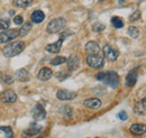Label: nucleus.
I'll return each mask as SVG.
<instances>
[{
    "instance_id": "f257e3e1",
    "label": "nucleus",
    "mask_w": 146,
    "mask_h": 138,
    "mask_svg": "<svg viewBox=\"0 0 146 138\" xmlns=\"http://www.w3.org/2000/svg\"><path fill=\"white\" fill-rule=\"evenodd\" d=\"M96 79L98 81H101L104 82L105 84L111 86V88H117L119 86V82H120V79H119V75L113 72V71H108V72H100L96 75Z\"/></svg>"
},
{
    "instance_id": "f03ea898",
    "label": "nucleus",
    "mask_w": 146,
    "mask_h": 138,
    "mask_svg": "<svg viewBox=\"0 0 146 138\" xmlns=\"http://www.w3.org/2000/svg\"><path fill=\"white\" fill-rule=\"evenodd\" d=\"M25 48V44L24 42H15V43H10L8 45H6V47L2 50V54L6 57H14L16 55H18L24 51Z\"/></svg>"
},
{
    "instance_id": "7ed1b4c3",
    "label": "nucleus",
    "mask_w": 146,
    "mask_h": 138,
    "mask_svg": "<svg viewBox=\"0 0 146 138\" xmlns=\"http://www.w3.org/2000/svg\"><path fill=\"white\" fill-rule=\"evenodd\" d=\"M66 26V20L64 18H54L52 19L46 27V32L48 34H55V33H60L62 32Z\"/></svg>"
},
{
    "instance_id": "20e7f679",
    "label": "nucleus",
    "mask_w": 146,
    "mask_h": 138,
    "mask_svg": "<svg viewBox=\"0 0 146 138\" xmlns=\"http://www.w3.org/2000/svg\"><path fill=\"white\" fill-rule=\"evenodd\" d=\"M86 61H87V64H88L90 68L96 69V70L102 69V68H104V65H105V58H104V57H101V56H99L98 54L87 56Z\"/></svg>"
},
{
    "instance_id": "39448f33",
    "label": "nucleus",
    "mask_w": 146,
    "mask_h": 138,
    "mask_svg": "<svg viewBox=\"0 0 146 138\" xmlns=\"http://www.w3.org/2000/svg\"><path fill=\"white\" fill-rule=\"evenodd\" d=\"M104 54H105V57L110 62H115L119 56V52L109 44L104 46Z\"/></svg>"
},
{
    "instance_id": "423d86ee",
    "label": "nucleus",
    "mask_w": 146,
    "mask_h": 138,
    "mask_svg": "<svg viewBox=\"0 0 146 138\" xmlns=\"http://www.w3.org/2000/svg\"><path fill=\"white\" fill-rule=\"evenodd\" d=\"M18 36V29H8L0 33V44L10 42Z\"/></svg>"
},
{
    "instance_id": "0eeeda50",
    "label": "nucleus",
    "mask_w": 146,
    "mask_h": 138,
    "mask_svg": "<svg viewBox=\"0 0 146 138\" xmlns=\"http://www.w3.org/2000/svg\"><path fill=\"white\" fill-rule=\"evenodd\" d=\"M75 97H76V92H74V91H69V90H65V89L57 90V92H56V98H57L58 100H62V101L73 100Z\"/></svg>"
},
{
    "instance_id": "6e6552de",
    "label": "nucleus",
    "mask_w": 146,
    "mask_h": 138,
    "mask_svg": "<svg viewBox=\"0 0 146 138\" xmlns=\"http://www.w3.org/2000/svg\"><path fill=\"white\" fill-rule=\"evenodd\" d=\"M32 116L35 120H43L46 117V111L44 109L43 105L37 104L34 105V108L32 109Z\"/></svg>"
},
{
    "instance_id": "1a4fd4ad",
    "label": "nucleus",
    "mask_w": 146,
    "mask_h": 138,
    "mask_svg": "<svg viewBox=\"0 0 146 138\" xmlns=\"http://www.w3.org/2000/svg\"><path fill=\"white\" fill-rule=\"evenodd\" d=\"M42 130H43V127L40 125L36 123V122H34V123H31L25 129L24 134L27 135V136H35V135H38L39 133H42Z\"/></svg>"
},
{
    "instance_id": "9d476101",
    "label": "nucleus",
    "mask_w": 146,
    "mask_h": 138,
    "mask_svg": "<svg viewBox=\"0 0 146 138\" xmlns=\"http://www.w3.org/2000/svg\"><path fill=\"white\" fill-rule=\"evenodd\" d=\"M66 64H68V69L70 71H75L79 69L80 66V57L76 54H72L69 60H66Z\"/></svg>"
},
{
    "instance_id": "9b49d317",
    "label": "nucleus",
    "mask_w": 146,
    "mask_h": 138,
    "mask_svg": "<svg viewBox=\"0 0 146 138\" xmlns=\"http://www.w3.org/2000/svg\"><path fill=\"white\" fill-rule=\"evenodd\" d=\"M68 34H63L62 36H61V38L56 42V43H53V44H48L47 46H46V51L50 53H54V54H56V53L60 52V50H61V47H62V44H63V38L65 37Z\"/></svg>"
},
{
    "instance_id": "f8f14e48",
    "label": "nucleus",
    "mask_w": 146,
    "mask_h": 138,
    "mask_svg": "<svg viewBox=\"0 0 146 138\" xmlns=\"http://www.w3.org/2000/svg\"><path fill=\"white\" fill-rule=\"evenodd\" d=\"M84 50H86V52L88 53L89 55H96V54H98V53L100 52L99 44H98V43H96V42H93V40L88 42V43L86 44Z\"/></svg>"
},
{
    "instance_id": "ddd939ff",
    "label": "nucleus",
    "mask_w": 146,
    "mask_h": 138,
    "mask_svg": "<svg viewBox=\"0 0 146 138\" xmlns=\"http://www.w3.org/2000/svg\"><path fill=\"white\" fill-rule=\"evenodd\" d=\"M52 76H53V72L48 68H43L37 74V79L39 81H48Z\"/></svg>"
},
{
    "instance_id": "4468645a",
    "label": "nucleus",
    "mask_w": 146,
    "mask_h": 138,
    "mask_svg": "<svg viewBox=\"0 0 146 138\" xmlns=\"http://www.w3.org/2000/svg\"><path fill=\"white\" fill-rule=\"evenodd\" d=\"M137 78H138V73L137 70H131L126 76V86H134L137 82Z\"/></svg>"
},
{
    "instance_id": "2eb2a0df",
    "label": "nucleus",
    "mask_w": 146,
    "mask_h": 138,
    "mask_svg": "<svg viewBox=\"0 0 146 138\" xmlns=\"http://www.w3.org/2000/svg\"><path fill=\"white\" fill-rule=\"evenodd\" d=\"M101 100L98 99V98H90V99H87L83 101V105L87 107V108H90V109H98L101 107Z\"/></svg>"
},
{
    "instance_id": "dca6fc26",
    "label": "nucleus",
    "mask_w": 146,
    "mask_h": 138,
    "mask_svg": "<svg viewBox=\"0 0 146 138\" xmlns=\"http://www.w3.org/2000/svg\"><path fill=\"white\" fill-rule=\"evenodd\" d=\"M2 100L5 102L13 104V102H15L17 100V94L11 90H7V91L2 92Z\"/></svg>"
},
{
    "instance_id": "f3484780",
    "label": "nucleus",
    "mask_w": 146,
    "mask_h": 138,
    "mask_svg": "<svg viewBox=\"0 0 146 138\" xmlns=\"http://www.w3.org/2000/svg\"><path fill=\"white\" fill-rule=\"evenodd\" d=\"M29 75H31L29 72H28L26 69H20L15 73V78H16L17 80H19V81H23V82L28 81L29 78H31Z\"/></svg>"
},
{
    "instance_id": "a211bd4d",
    "label": "nucleus",
    "mask_w": 146,
    "mask_h": 138,
    "mask_svg": "<svg viewBox=\"0 0 146 138\" xmlns=\"http://www.w3.org/2000/svg\"><path fill=\"white\" fill-rule=\"evenodd\" d=\"M45 19V14L42 11V10H35L32 16H31V23H34V24H40L43 20Z\"/></svg>"
},
{
    "instance_id": "6ab92c4d",
    "label": "nucleus",
    "mask_w": 146,
    "mask_h": 138,
    "mask_svg": "<svg viewBox=\"0 0 146 138\" xmlns=\"http://www.w3.org/2000/svg\"><path fill=\"white\" fill-rule=\"evenodd\" d=\"M134 111L137 115H145L146 113V100L142 99L141 101H138L134 107Z\"/></svg>"
},
{
    "instance_id": "aec40b11",
    "label": "nucleus",
    "mask_w": 146,
    "mask_h": 138,
    "mask_svg": "<svg viewBox=\"0 0 146 138\" xmlns=\"http://www.w3.org/2000/svg\"><path fill=\"white\" fill-rule=\"evenodd\" d=\"M130 131L135 135H143L145 133V125L143 123H134L130 126Z\"/></svg>"
},
{
    "instance_id": "412c9836",
    "label": "nucleus",
    "mask_w": 146,
    "mask_h": 138,
    "mask_svg": "<svg viewBox=\"0 0 146 138\" xmlns=\"http://www.w3.org/2000/svg\"><path fill=\"white\" fill-rule=\"evenodd\" d=\"M32 23L31 21H27V23H25L24 25H23V27L18 29V36H21V37H24V36H26V35L28 34L31 31H32Z\"/></svg>"
},
{
    "instance_id": "4be33fe9",
    "label": "nucleus",
    "mask_w": 146,
    "mask_h": 138,
    "mask_svg": "<svg viewBox=\"0 0 146 138\" xmlns=\"http://www.w3.org/2000/svg\"><path fill=\"white\" fill-rule=\"evenodd\" d=\"M34 0H14V5L18 8H28Z\"/></svg>"
},
{
    "instance_id": "5701e85b",
    "label": "nucleus",
    "mask_w": 146,
    "mask_h": 138,
    "mask_svg": "<svg viewBox=\"0 0 146 138\" xmlns=\"http://www.w3.org/2000/svg\"><path fill=\"white\" fill-rule=\"evenodd\" d=\"M62 109H63V110H60V112L64 116V118H66V119L72 118V108H71V107L64 105V107H62Z\"/></svg>"
},
{
    "instance_id": "b1692460",
    "label": "nucleus",
    "mask_w": 146,
    "mask_h": 138,
    "mask_svg": "<svg viewBox=\"0 0 146 138\" xmlns=\"http://www.w3.org/2000/svg\"><path fill=\"white\" fill-rule=\"evenodd\" d=\"M127 33L131 38H137L139 36V29L135 26H130V27H128Z\"/></svg>"
},
{
    "instance_id": "393cba45",
    "label": "nucleus",
    "mask_w": 146,
    "mask_h": 138,
    "mask_svg": "<svg viewBox=\"0 0 146 138\" xmlns=\"http://www.w3.org/2000/svg\"><path fill=\"white\" fill-rule=\"evenodd\" d=\"M111 24H112L113 27H116V28H121V27H124V20L120 17H112L111 18Z\"/></svg>"
},
{
    "instance_id": "a878e982",
    "label": "nucleus",
    "mask_w": 146,
    "mask_h": 138,
    "mask_svg": "<svg viewBox=\"0 0 146 138\" xmlns=\"http://www.w3.org/2000/svg\"><path fill=\"white\" fill-rule=\"evenodd\" d=\"M105 28H106V26H105L102 23H100V21H96V23L92 25V31H93L94 33H100V32L105 31Z\"/></svg>"
},
{
    "instance_id": "bb28decb",
    "label": "nucleus",
    "mask_w": 146,
    "mask_h": 138,
    "mask_svg": "<svg viewBox=\"0 0 146 138\" xmlns=\"http://www.w3.org/2000/svg\"><path fill=\"white\" fill-rule=\"evenodd\" d=\"M66 62V57L65 56H56L53 60H51V64L52 65H60Z\"/></svg>"
},
{
    "instance_id": "cd10ccee",
    "label": "nucleus",
    "mask_w": 146,
    "mask_h": 138,
    "mask_svg": "<svg viewBox=\"0 0 146 138\" xmlns=\"http://www.w3.org/2000/svg\"><path fill=\"white\" fill-rule=\"evenodd\" d=\"M0 129L5 133V135H6V137L7 138H13L14 137V133H13V129L9 127V126H2V127H0Z\"/></svg>"
},
{
    "instance_id": "c85d7f7f",
    "label": "nucleus",
    "mask_w": 146,
    "mask_h": 138,
    "mask_svg": "<svg viewBox=\"0 0 146 138\" xmlns=\"http://www.w3.org/2000/svg\"><path fill=\"white\" fill-rule=\"evenodd\" d=\"M9 26H10V21L8 19H0V31H5L9 28Z\"/></svg>"
},
{
    "instance_id": "c756f323",
    "label": "nucleus",
    "mask_w": 146,
    "mask_h": 138,
    "mask_svg": "<svg viewBox=\"0 0 146 138\" xmlns=\"http://www.w3.org/2000/svg\"><path fill=\"white\" fill-rule=\"evenodd\" d=\"M56 76H57V79H58V80L63 81V80H65V79H68V78H69V74H68L66 72H58V73L56 74Z\"/></svg>"
},
{
    "instance_id": "7c9ffc66",
    "label": "nucleus",
    "mask_w": 146,
    "mask_h": 138,
    "mask_svg": "<svg viewBox=\"0 0 146 138\" xmlns=\"http://www.w3.org/2000/svg\"><path fill=\"white\" fill-rule=\"evenodd\" d=\"M129 18H130V20H131V21H135V20L139 19V18H141V11H139V10H136V11H135V13H134V14H133Z\"/></svg>"
},
{
    "instance_id": "2f4dec72",
    "label": "nucleus",
    "mask_w": 146,
    "mask_h": 138,
    "mask_svg": "<svg viewBox=\"0 0 146 138\" xmlns=\"http://www.w3.org/2000/svg\"><path fill=\"white\" fill-rule=\"evenodd\" d=\"M118 118H119L120 120H123V121L127 120V118H128L127 112H126V111H120V112L118 113Z\"/></svg>"
},
{
    "instance_id": "473e14b6",
    "label": "nucleus",
    "mask_w": 146,
    "mask_h": 138,
    "mask_svg": "<svg viewBox=\"0 0 146 138\" xmlns=\"http://www.w3.org/2000/svg\"><path fill=\"white\" fill-rule=\"evenodd\" d=\"M14 23L16 24V25H21L23 23H24V19L21 16H15L14 17Z\"/></svg>"
},
{
    "instance_id": "72a5a7b5",
    "label": "nucleus",
    "mask_w": 146,
    "mask_h": 138,
    "mask_svg": "<svg viewBox=\"0 0 146 138\" xmlns=\"http://www.w3.org/2000/svg\"><path fill=\"white\" fill-rule=\"evenodd\" d=\"M3 81H5L6 83H9V84H10V83L13 82V79H11L9 75H6V76L3 78Z\"/></svg>"
},
{
    "instance_id": "f704fd0d",
    "label": "nucleus",
    "mask_w": 146,
    "mask_h": 138,
    "mask_svg": "<svg viewBox=\"0 0 146 138\" xmlns=\"http://www.w3.org/2000/svg\"><path fill=\"white\" fill-rule=\"evenodd\" d=\"M124 2H125V0H118V3H119V5H123Z\"/></svg>"
},
{
    "instance_id": "c9c22d12",
    "label": "nucleus",
    "mask_w": 146,
    "mask_h": 138,
    "mask_svg": "<svg viewBox=\"0 0 146 138\" xmlns=\"http://www.w3.org/2000/svg\"><path fill=\"white\" fill-rule=\"evenodd\" d=\"M99 1H106V0H99Z\"/></svg>"
}]
</instances>
